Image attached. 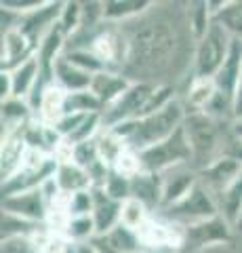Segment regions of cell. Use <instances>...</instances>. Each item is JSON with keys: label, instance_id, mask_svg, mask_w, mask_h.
<instances>
[{"label": "cell", "instance_id": "obj_28", "mask_svg": "<svg viewBox=\"0 0 242 253\" xmlns=\"http://www.w3.org/2000/svg\"><path fill=\"white\" fill-rule=\"evenodd\" d=\"M64 236L68 239L69 245H82V243H91L97 236V228L95 221L91 215H82V217H69L66 224Z\"/></svg>", "mask_w": 242, "mask_h": 253}, {"label": "cell", "instance_id": "obj_8", "mask_svg": "<svg viewBox=\"0 0 242 253\" xmlns=\"http://www.w3.org/2000/svg\"><path fill=\"white\" fill-rule=\"evenodd\" d=\"M232 226L221 215L208 217L198 224H192L185 228V243L183 247L190 251H200L205 247H213V245H223L230 241Z\"/></svg>", "mask_w": 242, "mask_h": 253}, {"label": "cell", "instance_id": "obj_44", "mask_svg": "<svg viewBox=\"0 0 242 253\" xmlns=\"http://www.w3.org/2000/svg\"><path fill=\"white\" fill-rule=\"evenodd\" d=\"M68 253H69V251H68Z\"/></svg>", "mask_w": 242, "mask_h": 253}, {"label": "cell", "instance_id": "obj_22", "mask_svg": "<svg viewBox=\"0 0 242 253\" xmlns=\"http://www.w3.org/2000/svg\"><path fill=\"white\" fill-rule=\"evenodd\" d=\"M0 110H2V137L21 131L34 118V110L28 99H19V97L4 99Z\"/></svg>", "mask_w": 242, "mask_h": 253}, {"label": "cell", "instance_id": "obj_31", "mask_svg": "<svg viewBox=\"0 0 242 253\" xmlns=\"http://www.w3.org/2000/svg\"><path fill=\"white\" fill-rule=\"evenodd\" d=\"M64 57L68 61H72L74 66H78L80 70H84V72H89V74H99V72H104V70H107L104 63L99 61V57L95 53H93L91 49H87V46H68L66 53H64Z\"/></svg>", "mask_w": 242, "mask_h": 253}, {"label": "cell", "instance_id": "obj_25", "mask_svg": "<svg viewBox=\"0 0 242 253\" xmlns=\"http://www.w3.org/2000/svg\"><path fill=\"white\" fill-rule=\"evenodd\" d=\"M217 93V86L213 78H194L187 84L185 91V108L187 112H205V108L213 101Z\"/></svg>", "mask_w": 242, "mask_h": 253}, {"label": "cell", "instance_id": "obj_21", "mask_svg": "<svg viewBox=\"0 0 242 253\" xmlns=\"http://www.w3.org/2000/svg\"><path fill=\"white\" fill-rule=\"evenodd\" d=\"M240 76H242V42L234 41V46H232V51L228 55V59H225L221 70L213 78L217 91H221L225 95H230V97H234L236 86L240 83Z\"/></svg>", "mask_w": 242, "mask_h": 253}, {"label": "cell", "instance_id": "obj_17", "mask_svg": "<svg viewBox=\"0 0 242 253\" xmlns=\"http://www.w3.org/2000/svg\"><path fill=\"white\" fill-rule=\"evenodd\" d=\"M93 194H95V207H93L91 217L95 221L97 234H107L120 224L122 203L110 199L104 192V188H93Z\"/></svg>", "mask_w": 242, "mask_h": 253}, {"label": "cell", "instance_id": "obj_5", "mask_svg": "<svg viewBox=\"0 0 242 253\" xmlns=\"http://www.w3.org/2000/svg\"><path fill=\"white\" fill-rule=\"evenodd\" d=\"M137 154H139V163H141V171L154 173V175H162V173L175 167H183V165L192 167V148L187 144L183 126L169 139L145 148Z\"/></svg>", "mask_w": 242, "mask_h": 253}, {"label": "cell", "instance_id": "obj_24", "mask_svg": "<svg viewBox=\"0 0 242 253\" xmlns=\"http://www.w3.org/2000/svg\"><path fill=\"white\" fill-rule=\"evenodd\" d=\"M55 181L64 196H72L74 192L93 188L89 173L74 163H59L57 173H55Z\"/></svg>", "mask_w": 242, "mask_h": 253}, {"label": "cell", "instance_id": "obj_11", "mask_svg": "<svg viewBox=\"0 0 242 253\" xmlns=\"http://www.w3.org/2000/svg\"><path fill=\"white\" fill-rule=\"evenodd\" d=\"M160 177H162V209L173 207L175 203L185 199V196L192 192V188L200 181L198 171L194 167H190V165L175 167L167 173H162Z\"/></svg>", "mask_w": 242, "mask_h": 253}, {"label": "cell", "instance_id": "obj_41", "mask_svg": "<svg viewBox=\"0 0 242 253\" xmlns=\"http://www.w3.org/2000/svg\"><path fill=\"white\" fill-rule=\"evenodd\" d=\"M72 253H99L91 243H82V245H72Z\"/></svg>", "mask_w": 242, "mask_h": 253}, {"label": "cell", "instance_id": "obj_2", "mask_svg": "<svg viewBox=\"0 0 242 253\" xmlns=\"http://www.w3.org/2000/svg\"><path fill=\"white\" fill-rule=\"evenodd\" d=\"M187 116V108L181 99H173L171 104H167L165 108L150 112L137 121L131 123H122L118 126H112V133H116L124 144L135 152H141V150L156 146L160 141L169 139L171 135L183 126V121Z\"/></svg>", "mask_w": 242, "mask_h": 253}, {"label": "cell", "instance_id": "obj_40", "mask_svg": "<svg viewBox=\"0 0 242 253\" xmlns=\"http://www.w3.org/2000/svg\"><path fill=\"white\" fill-rule=\"evenodd\" d=\"M240 118H242V76L236 86V93H234V121H240Z\"/></svg>", "mask_w": 242, "mask_h": 253}, {"label": "cell", "instance_id": "obj_32", "mask_svg": "<svg viewBox=\"0 0 242 253\" xmlns=\"http://www.w3.org/2000/svg\"><path fill=\"white\" fill-rule=\"evenodd\" d=\"M93 207H95V194L91 190H80L72 196H66V211L69 217H82L93 215Z\"/></svg>", "mask_w": 242, "mask_h": 253}, {"label": "cell", "instance_id": "obj_30", "mask_svg": "<svg viewBox=\"0 0 242 253\" xmlns=\"http://www.w3.org/2000/svg\"><path fill=\"white\" fill-rule=\"evenodd\" d=\"M185 17L194 41H200L210 28V23H213V15H210L207 2H190L185 6Z\"/></svg>", "mask_w": 242, "mask_h": 253}, {"label": "cell", "instance_id": "obj_4", "mask_svg": "<svg viewBox=\"0 0 242 253\" xmlns=\"http://www.w3.org/2000/svg\"><path fill=\"white\" fill-rule=\"evenodd\" d=\"M234 46V38L221 26L213 21L207 34L196 41L192 55V76L194 78H215L228 59Z\"/></svg>", "mask_w": 242, "mask_h": 253}, {"label": "cell", "instance_id": "obj_18", "mask_svg": "<svg viewBox=\"0 0 242 253\" xmlns=\"http://www.w3.org/2000/svg\"><path fill=\"white\" fill-rule=\"evenodd\" d=\"M9 72L13 81V97L19 99H30V95L36 91V86L42 81V68L36 55L30 57L28 61L19 63L17 68L9 70Z\"/></svg>", "mask_w": 242, "mask_h": 253}, {"label": "cell", "instance_id": "obj_38", "mask_svg": "<svg viewBox=\"0 0 242 253\" xmlns=\"http://www.w3.org/2000/svg\"><path fill=\"white\" fill-rule=\"evenodd\" d=\"M0 253H36L30 239H6L2 241Z\"/></svg>", "mask_w": 242, "mask_h": 253}, {"label": "cell", "instance_id": "obj_35", "mask_svg": "<svg viewBox=\"0 0 242 253\" xmlns=\"http://www.w3.org/2000/svg\"><path fill=\"white\" fill-rule=\"evenodd\" d=\"M104 192L110 196V199L124 203L127 199H131V177L120 175V173H116L112 169L110 175L105 179V184H104Z\"/></svg>", "mask_w": 242, "mask_h": 253}, {"label": "cell", "instance_id": "obj_39", "mask_svg": "<svg viewBox=\"0 0 242 253\" xmlns=\"http://www.w3.org/2000/svg\"><path fill=\"white\" fill-rule=\"evenodd\" d=\"M0 97H2V101L13 97V81H11L9 70H2V72H0Z\"/></svg>", "mask_w": 242, "mask_h": 253}, {"label": "cell", "instance_id": "obj_16", "mask_svg": "<svg viewBox=\"0 0 242 253\" xmlns=\"http://www.w3.org/2000/svg\"><path fill=\"white\" fill-rule=\"evenodd\" d=\"M131 196L141 201L150 211L162 209V177L139 171L131 177Z\"/></svg>", "mask_w": 242, "mask_h": 253}, {"label": "cell", "instance_id": "obj_20", "mask_svg": "<svg viewBox=\"0 0 242 253\" xmlns=\"http://www.w3.org/2000/svg\"><path fill=\"white\" fill-rule=\"evenodd\" d=\"M53 83L59 84L68 93H80L89 91L93 83V74L84 72L78 66H74L72 61H68L64 55L57 59L55 68H53Z\"/></svg>", "mask_w": 242, "mask_h": 253}, {"label": "cell", "instance_id": "obj_34", "mask_svg": "<svg viewBox=\"0 0 242 253\" xmlns=\"http://www.w3.org/2000/svg\"><path fill=\"white\" fill-rule=\"evenodd\" d=\"M99 161H104L99 154V148H97V137L91 139V141H84V144H76L72 146V163L82 167L84 171H89L93 165H97Z\"/></svg>", "mask_w": 242, "mask_h": 253}, {"label": "cell", "instance_id": "obj_14", "mask_svg": "<svg viewBox=\"0 0 242 253\" xmlns=\"http://www.w3.org/2000/svg\"><path fill=\"white\" fill-rule=\"evenodd\" d=\"M240 173H242V165L234 163L225 156H219L210 165H207L205 169L198 171V179L215 194V192H219V190H223L230 181L236 179Z\"/></svg>", "mask_w": 242, "mask_h": 253}, {"label": "cell", "instance_id": "obj_43", "mask_svg": "<svg viewBox=\"0 0 242 253\" xmlns=\"http://www.w3.org/2000/svg\"><path fill=\"white\" fill-rule=\"evenodd\" d=\"M236 230H240V232H242V221H240V224H238V228H236Z\"/></svg>", "mask_w": 242, "mask_h": 253}, {"label": "cell", "instance_id": "obj_3", "mask_svg": "<svg viewBox=\"0 0 242 253\" xmlns=\"http://www.w3.org/2000/svg\"><path fill=\"white\" fill-rule=\"evenodd\" d=\"M230 125L219 123L205 112H187L183 131L192 148V167L200 171L221 154V144Z\"/></svg>", "mask_w": 242, "mask_h": 253}, {"label": "cell", "instance_id": "obj_23", "mask_svg": "<svg viewBox=\"0 0 242 253\" xmlns=\"http://www.w3.org/2000/svg\"><path fill=\"white\" fill-rule=\"evenodd\" d=\"M152 6V0H107L104 2V19L105 23H124L141 17Z\"/></svg>", "mask_w": 242, "mask_h": 253}, {"label": "cell", "instance_id": "obj_10", "mask_svg": "<svg viewBox=\"0 0 242 253\" xmlns=\"http://www.w3.org/2000/svg\"><path fill=\"white\" fill-rule=\"evenodd\" d=\"M139 241L143 247H152V249H162V247H171V249H179L185 243V228L175 224L171 219H156L154 215L147 219V224L137 232Z\"/></svg>", "mask_w": 242, "mask_h": 253}, {"label": "cell", "instance_id": "obj_13", "mask_svg": "<svg viewBox=\"0 0 242 253\" xmlns=\"http://www.w3.org/2000/svg\"><path fill=\"white\" fill-rule=\"evenodd\" d=\"M131 84H133V81L124 76L122 72H116V70H104V72L93 76V83H91L89 91L101 101V106H104V110H105L107 106H112Z\"/></svg>", "mask_w": 242, "mask_h": 253}, {"label": "cell", "instance_id": "obj_27", "mask_svg": "<svg viewBox=\"0 0 242 253\" xmlns=\"http://www.w3.org/2000/svg\"><path fill=\"white\" fill-rule=\"evenodd\" d=\"M152 217V211L145 207L141 201L137 199H127L122 203V211H120V224L124 228H129L133 232H139L141 228L147 224V219Z\"/></svg>", "mask_w": 242, "mask_h": 253}, {"label": "cell", "instance_id": "obj_15", "mask_svg": "<svg viewBox=\"0 0 242 253\" xmlns=\"http://www.w3.org/2000/svg\"><path fill=\"white\" fill-rule=\"evenodd\" d=\"M213 196H215L219 215L232 228H238V224L242 221V173L234 181H230L223 190L215 192Z\"/></svg>", "mask_w": 242, "mask_h": 253}, {"label": "cell", "instance_id": "obj_42", "mask_svg": "<svg viewBox=\"0 0 242 253\" xmlns=\"http://www.w3.org/2000/svg\"><path fill=\"white\" fill-rule=\"evenodd\" d=\"M232 131L236 133L238 137H242V118H240V121H234L232 123Z\"/></svg>", "mask_w": 242, "mask_h": 253}, {"label": "cell", "instance_id": "obj_33", "mask_svg": "<svg viewBox=\"0 0 242 253\" xmlns=\"http://www.w3.org/2000/svg\"><path fill=\"white\" fill-rule=\"evenodd\" d=\"M57 26L68 38L78 34L82 26V2H64Z\"/></svg>", "mask_w": 242, "mask_h": 253}, {"label": "cell", "instance_id": "obj_26", "mask_svg": "<svg viewBox=\"0 0 242 253\" xmlns=\"http://www.w3.org/2000/svg\"><path fill=\"white\" fill-rule=\"evenodd\" d=\"M217 26H221L234 41L242 42V0H232L213 17Z\"/></svg>", "mask_w": 242, "mask_h": 253}, {"label": "cell", "instance_id": "obj_19", "mask_svg": "<svg viewBox=\"0 0 242 253\" xmlns=\"http://www.w3.org/2000/svg\"><path fill=\"white\" fill-rule=\"evenodd\" d=\"M28 150L30 148L26 144V139H23L21 131L2 137V150H0V173H2V181L13 177L21 169Z\"/></svg>", "mask_w": 242, "mask_h": 253}, {"label": "cell", "instance_id": "obj_6", "mask_svg": "<svg viewBox=\"0 0 242 253\" xmlns=\"http://www.w3.org/2000/svg\"><path fill=\"white\" fill-rule=\"evenodd\" d=\"M156 89L154 83H137L133 81V84L124 91L118 99L114 101L112 106H107L101 118H104V129H112V126H118L122 123H131L141 118L150 104V97Z\"/></svg>", "mask_w": 242, "mask_h": 253}, {"label": "cell", "instance_id": "obj_12", "mask_svg": "<svg viewBox=\"0 0 242 253\" xmlns=\"http://www.w3.org/2000/svg\"><path fill=\"white\" fill-rule=\"evenodd\" d=\"M38 46L21 28L2 32V70H13L36 55Z\"/></svg>", "mask_w": 242, "mask_h": 253}, {"label": "cell", "instance_id": "obj_29", "mask_svg": "<svg viewBox=\"0 0 242 253\" xmlns=\"http://www.w3.org/2000/svg\"><path fill=\"white\" fill-rule=\"evenodd\" d=\"M44 224H34L30 219H23L13 213H4L2 211V241L6 239H30L40 230Z\"/></svg>", "mask_w": 242, "mask_h": 253}, {"label": "cell", "instance_id": "obj_9", "mask_svg": "<svg viewBox=\"0 0 242 253\" xmlns=\"http://www.w3.org/2000/svg\"><path fill=\"white\" fill-rule=\"evenodd\" d=\"M2 211L4 213H13L23 219H30L34 224H46L49 219V201L44 199L42 190H28L21 194H13V196H2Z\"/></svg>", "mask_w": 242, "mask_h": 253}, {"label": "cell", "instance_id": "obj_37", "mask_svg": "<svg viewBox=\"0 0 242 253\" xmlns=\"http://www.w3.org/2000/svg\"><path fill=\"white\" fill-rule=\"evenodd\" d=\"M42 4H44V0H2V2H0L2 9L17 13L19 17H26V15L38 11Z\"/></svg>", "mask_w": 242, "mask_h": 253}, {"label": "cell", "instance_id": "obj_1", "mask_svg": "<svg viewBox=\"0 0 242 253\" xmlns=\"http://www.w3.org/2000/svg\"><path fill=\"white\" fill-rule=\"evenodd\" d=\"M120 26L129 42V57L122 74L131 78L137 76V83H154L165 84L160 78H165L175 70L185 51L183 41L196 42L194 36H183L181 32H190L185 17V9L175 15V6L169 4V11H162L160 4H156L141 17H135Z\"/></svg>", "mask_w": 242, "mask_h": 253}, {"label": "cell", "instance_id": "obj_36", "mask_svg": "<svg viewBox=\"0 0 242 253\" xmlns=\"http://www.w3.org/2000/svg\"><path fill=\"white\" fill-rule=\"evenodd\" d=\"M219 156H225V158H230V161L242 165V137H238L236 133L232 131V125H230V129L225 131Z\"/></svg>", "mask_w": 242, "mask_h": 253}, {"label": "cell", "instance_id": "obj_7", "mask_svg": "<svg viewBox=\"0 0 242 253\" xmlns=\"http://www.w3.org/2000/svg\"><path fill=\"white\" fill-rule=\"evenodd\" d=\"M162 213H165L167 219L175 221V224L183 226V228L192 226V224H198V221H205L208 217L219 215L213 192H210L202 181H198V184L192 188V192L187 194L185 199L175 203L173 207L162 209Z\"/></svg>", "mask_w": 242, "mask_h": 253}]
</instances>
